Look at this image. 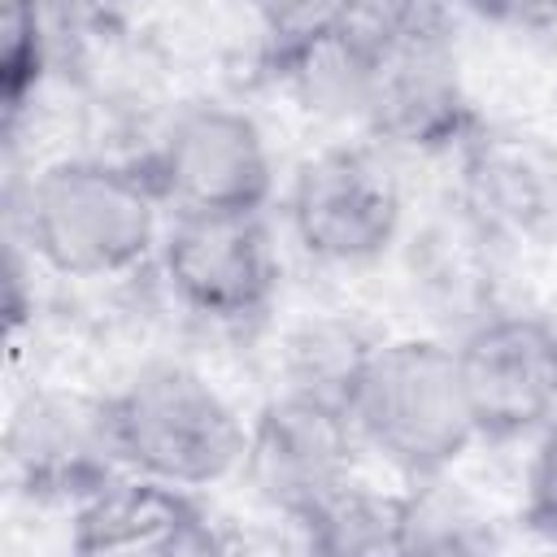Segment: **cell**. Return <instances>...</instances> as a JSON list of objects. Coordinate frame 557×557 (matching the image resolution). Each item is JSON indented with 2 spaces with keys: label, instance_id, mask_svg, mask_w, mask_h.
<instances>
[{
  "label": "cell",
  "instance_id": "3",
  "mask_svg": "<svg viewBox=\"0 0 557 557\" xmlns=\"http://www.w3.org/2000/svg\"><path fill=\"white\" fill-rule=\"evenodd\" d=\"M109 400L117 453L131 474L187 492L239 474L248 422L205 370L174 357L148 361Z\"/></svg>",
  "mask_w": 557,
  "mask_h": 557
},
{
  "label": "cell",
  "instance_id": "20",
  "mask_svg": "<svg viewBox=\"0 0 557 557\" xmlns=\"http://www.w3.org/2000/svg\"><path fill=\"white\" fill-rule=\"evenodd\" d=\"M457 4L470 9L479 22L513 35H535L557 26V0H457Z\"/></svg>",
  "mask_w": 557,
  "mask_h": 557
},
{
  "label": "cell",
  "instance_id": "15",
  "mask_svg": "<svg viewBox=\"0 0 557 557\" xmlns=\"http://www.w3.org/2000/svg\"><path fill=\"white\" fill-rule=\"evenodd\" d=\"M374 344L379 335H370L352 313H305L283 331L274 361L287 392H309L344 405Z\"/></svg>",
  "mask_w": 557,
  "mask_h": 557
},
{
  "label": "cell",
  "instance_id": "10",
  "mask_svg": "<svg viewBox=\"0 0 557 557\" xmlns=\"http://www.w3.org/2000/svg\"><path fill=\"white\" fill-rule=\"evenodd\" d=\"M4 466L30 496L87 500L126 470L113 435V400L74 383L30 387L9 409Z\"/></svg>",
  "mask_w": 557,
  "mask_h": 557
},
{
  "label": "cell",
  "instance_id": "18",
  "mask_svg": "<svg viewBox=\"0 0 557 557\" xmlns=\"http://www.w3.org/2000/svg\"><path fill=\"white\" fill-rule=\"evenodd\" d=\"M352 4L357 0H244L270 70L278 61L322 44L326 35L344 30L352 17Z\"/></svg>",
  "mask_w": 557,
  "mask_h": 557
},
{
  "label": "cell",
  "instance_id": "11",
  "mask_svg": "<svg viewBox=\"0 0 557 557\" xmlns=\"http://www.w3.org/2000/svg\"><path fill=\"white\" fill-rule=\"evenodd\" d=\"M457 205L505 244H553L557 139L522 122L474 126L457 144Z\"/></svg>",
  "mask_w": 557,
  "mask_h": 557
},
{
  "label": "cell",
  "instance_id": "8",
  "mask_svg": "<svg viewBox=\"0 0 557 557\" xmlns=\"http://www.w3.org/2000/svg\"><path fill=\"white\" fill-rule=\"evenodd\" d=\"M287 226L305 257L322 265H366L400 239L405 196L374 148L331 144L292 174Z\"/></svg>",
  "mask_w": 557,
  "mask_h": 557
},
{
  "label": "cell",
  "instance_id": "14",
  "mask_svg": "<svg viewBox=\"0 0 557 557\" xmlns=\"http://www.w3.org/2000/svg\"><path fill=\"white\" fill-rule=\"evenodd\" d=\"M496 518L487 505L457 479L426 474L409 479L400 492V531H396V553H487L496 548Z\"/></svg>",
  "mask_w": 557,
  "mask_h": 557
},
{
  "label": "cell",
  "instance_id": "21",
  "mask_svg": "<svg viewBox=\"0 0 557 557\" xmlns=\"http://www.w3.org/2000/svg\"><path fill=\"white\" fill-rule=\"evenodd\" d=\"M48 4L61 22H74L83 30H109L126 13L131 0H48Z\"/></svg>",
  "mask_w": 557,
  "mask_h": 557
},
{
  "label": "cell",
  "instance_id": "1",
  "mask_svg": "<svg viewBox=\"0 0 557 557\" xmlns=\"http://www.w3.org/2000/svg\"><path fill=\"white\" fill-rule=\"evenodd\" d=\"M161 191L139 161L65 152L22 187V239L61 278H122L157 257Z\"/></svg>",
  "mask_w": 557,
  "mask_h": 557
},
{
  "label": "cell",
  "instance_id": "16",
  "mask_svg": "<svg viewBox=\"0 0 557 557\" xmlns=\"http://www.w3.org/2000/svg\"><path fill=\"white\" fill-rule=\"evenodd\" d=\"M296 527L305 531V544L318 553H396L400 492H379L366 479H352Z\"/></svg>",
  "mask_w": 557,
  "mask_h": 557
},
{
  "label": "cell",
  "instance_id": "19",
  "mask_svg": "<svg viewBox=\"0 0 557 557\" xmlns=\"http://www.w3.org/2000/svg\"><path fill=\"white\" fill-rule=\"evenodd\" d=\"M522 522L544 544H557V422L535 435V453L522 479Z\"/></svg>",
  "mask_w": 557,
  "mask_h": 557
},
{
  "label": "cell",
  "instance_id": "17",
  "mask_svg": "<svg viewBox=\"0 0 557 557\" xmlns=\"http://www.w3.org/2000/svg\"><path fill=\"white\" fill-rule=\"evenodd\" d=\"M48 17L52 4L48 0H4V39H0V91H4V113L17 117L30 96H39L44 74H48Z\"/></svg>",
  "mask_w": 557,
  "mask_h": 557
},
{
  "label": "cell",
  "instance_id": "7",
  "mask_svg": "<svg viewBox=\"0 0 557 557\" xmlns=\"http://www.w3.org/2000/svg\"><path fill=\"white\" fill-rule=\"evenodd\" d=\"M361 453L357 426L339 400L278 387V396H270L248 422L239 474L265 509L296 527L339 487L361 479Z\"/></svg>",
  "mask_w": 557,
  "mask_h": 557
},
{
  "label": "cell",
  "instance_id": "4",
  "mask_svg": "<svg viewBox=\"0 0 557 557\" xmlns=\"http://www.w3.org/2000/svg\"><path fill=\"white\" fill-rule=\"evenodd\" d=\"M370 44L366 122L379 144L409 152L457 148L474 131L470 87L461 52L448 26V9L413 17L387 35H361Z\"/></svg>",
  "mask_w": 557,
  "mask_h": 557
},
{
  "label": "cell",
  "instance_id": "12",
  "mask_svg": "<svg viewBox=\"0 0 557 557\" xmlns=\"http://www.w3.org/2000/svg\"><path fill=\"white\" fill-rule=\"evenodd\" d=\"M78 553H209L218 548L196 492L122 470L100 492L74 505Z\"/></svg>",
  "mask_w": 557,
  "mask_h": 557
},
{
  "label": "cell",
  "instance_id": "2",
  "mask_svg": "<svg viewBox=\"0 0 557 557\" xmlns=\"http://www.w3.org/2000/svg\"><path fill=\"white\" fill-rule=\"evenodd\" d=\"M344 409L361 448L387 461L405 483L453 470L466 448L479 444L457 348L435 335L379 339L361 361Z\"/></svg>",
  "mask_w": 557,
  "mask_h": 557
},
{
  "label": "cell",
  "instance_id": "13",
  "mask_svg": "<svg viewBox=\"0 0 557 557\" xmlns=\"http://www.w3.org/2000/svg\"><path fill=\"white\" fill-rule=\"evenodd\" d=\"M500 248L505 239H496L461 205L426 218L405 239V274L413 283V296L440 318H457L461 326H470L474 318L496 309Z\"/></svg>",
  "mask_w": 557,
  "mask_h": 557
},
{
  "label": "cell",
  "instance_id": "5",
  "mask_svg": "<svg viewBox=\"0 0 557 557\" xmlns=\"http://www.w3.org/2000/svg\"><path fill=\"white\" fill-rule=\"evenodd\" d=\"M152 261L170 300L218 326L261 318L278 292L265 209H170Z\"/></svg>",
  "mask_w": 557,
  "mask_h": 557
},
{
  "label": "cell",
  "instance_id": "9",
  "mask_svg": "<svg viewBox=\"0 0 557 557\" xmlns=\"http://www.w3.org/2000/svg\"><path fill=\"white\" fill-rule=\"evenodd\" d=\"M479 440H527L557 422V322L487 309L453 339Z\"/></svg>",
  "mask_w": 557,
  "mask_h": 557
},
{
  "label": "cell",
  "instance_id": "6",
  "mask_svg": "<svg viewBox=\"0 0 557 557\" xmlns=\"http://www.w3.org/2000/svg\"><path fill=\"white\" fill-rule=\"evenodd\" d=\"M139 165L174 209H265L274 196V157L261 122L213 96L174 104Z\"/></svg>",
  "mask_w": 557,
  "mask_h": 557
}]
</instances>
